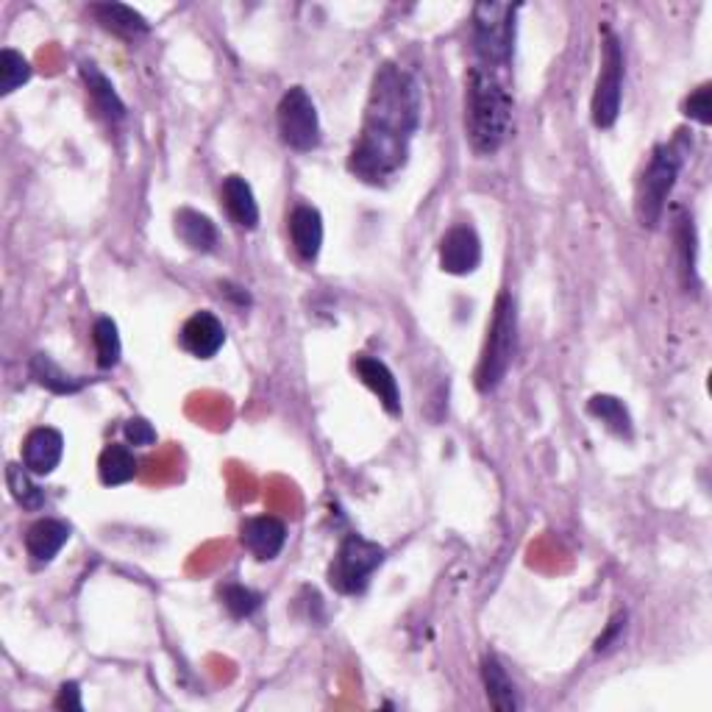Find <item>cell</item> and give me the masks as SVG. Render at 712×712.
Wrapping results in <instances>:
<instances>
[{
    "label": "cell",
    "instance_id": "1",
    "mask_svg": "<svg viewBox=\"0 0 712 712\" xmlns=\"http://www.w3.org/2000/svg\"><path fill=\"white\" fill-rule=\"evenodd\" d=\"M420 126V87L407 71L382 64L373 76L365 126L348 156V170L382 185L407 162L409 140Z\"/></svg>",
    "mask_w": 712,
    "mask_h": 712
},
{
    "label": "cell",
    "instance_id": "2",
    "mask_svg": "<svg viewBox=\"0 0 712 712\" xmlns=\"http://www.w3.org/2000/svg\"><path fill=\"white\" fill-rule=\"evenodd\" d=\"M465 128L479 156L501 151L512 131V98L493 71L473 67L465 89Z\"/></svg>",
    "mask_w": 712,
    "mask_h": 712
},
{
    "label": "cell",
    "instance_id": "3",
    "mask_svg": "<svg viewBox=\"0 0 712 712\" xmlns=\"http://www.w3.org/2000/svg\"><path fill=\"white\" fill-rule=\"evenodd\" d=\"M518 351V312L516 301L507 293L498 295L493 320L487 326V340H484L482 359L476 368L479 393H493L504 382L509 365L516 359Z\"/></svg>",
    "mask_w": 712,
    "mask_h": 712
},
{
    "label": "cell",
    "instance_id": "4",
    "mask_svg": "<svg viewBox=\"0 0 712 712\" xmlns=\"http://www.w3.org/2000/svg\"><path fill=\"white\" fill-rule=\"evenodd\" d=\"M518 7L507 3H476L473 7V51L482 59L484 71L504 67L516 48Z\"/></svg>",
    "mask_w": 712,
    "mask_h": 712
},
{
    "label": "cell",
    "instance_id": "5",
    "mask_svg": "<svg viewBox=\"0 0 712 712\" xmlns=\"http://www.w3.org/2000/svg\"><path fill=\"white\" fill-rule=\"evenodd\" d=\"M682 162H685V156H682L679 145H657L651 153V162L643 173L635 195V212L643 229H657V223L665 212L668 195L679 178Z\"/></svg>",
    "mask_w": 712,
    "mask_h": 712
},
{
    "label": "cell",
    "instance_id": "6",
    "mask_svg": "<svg viewBox=\"0 0 712 712\" xmlns=\"http://www.w3.org/2000/svg\"><path fill=\"white\" fill-rule=\"evenodd\" d=\"M384 562V548L363 534H348L338 548V557L329 565V585L343 596H359L368 590L373 576Z\"/></svg>",
    "mask_w": 712,
    "mask_h": 712
},
{
    "label": "cell",
    "instance_id": "7",
    "mask_svg": "<svg viewBox=\"0 0 712 712\" xmlns=\"http://www.w3.org/2000/svg\"><path fill=\"white\" fill-rule=\"evenodd\" d=\"M281 142L293 151H315L320 145V120L315 101L304 87H290L276 109Z\"/></svg>",
    "mask_w": 712,
    "mask_h": 712
},
{
    "label": "cell",
    "instance_id": "8",
    "mask_svg": "<svg viewBox=\"0 0 712 712\" xmlns=\"http://www.w3.org/2000/svg\"><path fill=\"white\" fill-rule=\"evenodd\" d=\"M621 92H623V48L615 34H607L605 48H601V73H598L596 92H593V123L598 128L615 126L621 115Z\"/></svg>",
    "mask_w": 712,
    "mask_h": 712
},
{
    "label": "cell",
    "instance_id": "9",
    "mask_svg": "<svg viewBox=\"0 0 712 712\" xmlns=\"http://www.w3.org/2000/svg\"><path fill=\"white\" fill-rule=\"evenodd\" d=\"M482 265V240L476 229L462 223L445 231L440 240V267L452 276H468Z\"/></svg>",
    "mask_w": 712,
    "mask_h": 712
},
{
    "label": "cell",
    "instance_id": "10",
    "mask_svg": "<svg viewBox=\"0 0 712 712\" xmlns=\"http://www.w3.org/2000/svg\"><path fill=\"white\" fill-rule=\"evenodd\" d=\"M181 348L195 359H212L226 343V329L212 312H195L185 326H181Z\"/></svg>",
    "mask_w": 712,
    "mask_h": 712
},
{
    "label": "cell",
    "instance_id": "11",
    "mask_svg": "<svg viewBox=\"0 0 712 712\" xmlns=\"http://www.w3.org/2000/svg\"><path fill=\"white\" fill-rule=\"evenodd\" d=\"M240 541L242 546L254 554L256 560H276L287 543V526L274 516L249 518L240 526Z\"/></svg>",
    "mask_w": 712,
    "mask_h": 712
},
{
    "label": "cell",
    "instance_id": "12",
    "mask_svg": "<svg viewBox=\"0 0 712 712\" xmlns=\"http://www.w3.org/2000/svg\"><path fill=\"white\" fill-rule=\"evenodd\" d=\"M64 454V437L62 432L51 427L34 429L31 434L23 443V465H26L28 471L34 476H48L59 468Z\"/></svg>",
    "mask_w": 712,
    "mask_h": 712
},
{
    "label": "cell",
    "instance_id": "13",
    "mask_svg": "<svg viewBox=\"0 0 712 712\" xmlns=\"http://www.w3.org/2000/svg\"><path fill=\"white\" fill-rule=\"evenodd\" d=\"M354 373L363 379V384L376 395V398L382 400V407L387 409L390 415H400L398 382H395L393 370H390L382 359H376V356H368V354H359L354 359Z\"/></svg>",
    "mask_w": 712,
    "mask_h": 712
},
{
    "label": "cell",
    "instance_id": "14",
    "mask_svg": "<svg viewBox=\"0 0 712 712\" xmlns=\"http://www.w3.org/2000/svg\"><path fill=\"white\" fill-rule=\"evenodd\" d=\"M290 240H293V249L301 259H318L320 249H323V217L315 206H295L290 215Z\"/></svg>",
    "mask_w": 712,
    "mask_h": 712
},
{
    "label": "cell",
    "instance_id": "15",
    "mask_svg": "<svg viewBox=\"0 0 712 712\" xmlns=\"http://www.w3.org/2000/svg\"><path fill=\"white\" fill-rule=\"evenodd\" d=\"M223 206L229 212L231 220L240 229H256L259 226V204H256L254 190L242 176H229L223 181Z\"/></svg>",
    "mask_w": 712,
    "mask_h": 712
},
{
    "label": "cell",
    "instance_id": "16",
    "mask_svg": "<svg viewBox=\"0 0 712 712\" xmlns=\"http://www.w3.org/2000/svg\"><path fill=\"white\" fill-rule=\"evenodd\" d=\"M67 541H71V526L67 523L42 518V521H37L26 532V551L31 560L51 562Z\"/></svg>",
    "mask_w": 712,
    "mask_h": 712
},
{
    "label": "cell",
    "instance_id": "17",
    "mask_svg": "<svg viewBox=\"0 0 712 712\" xmlns=\"http://www.w3.org/2000/svg\"><path fill=\"white\" fill-rule=\"evenodd\" d=\"M482 679H484V694L493 710L498 712H518L521 710V699H518V690L509 679V674L504 671L501 662L493 654H487L482 660Z\"/></svg>",
    "mask_w": 712,
    "mask_h": 712
},
{
    "label": "cell",
    "instance_id": "18",
    "mask_svg": "<svg viewBox=\"0 0 712 712\" xmlns=\"http://www.w3.org/2000/svg\"><path fill=\"white\" fill-rule=\"evenodd\" d=\"M176 234L195 254H212L217 249V226L195 209L176 212Z\"/></svg>",
    "mask_w": 712,
    "mask_h": 712
},
{
    "label": "cell",
    "instance_id": "19",
    "mask_svg": "<svg viewBox=\"0 0 712 712\" xmlns=\"http://www.w3.org/2000/svg\"><path fill=\"white\" fill-rule=\"evenodd\" d=\"M81 76H84V84H87L89 98H92V103H96L98 112H101V115L112 123L123 120V117H126V103L120 101V96L115 92L112 81H109V78L98 71L96 64H89V62L81 64Z\"/></svg>",
    "mask_w": 712,
    "mask_h": 712
},
{
    "label": "cell",
    "instance_id": "20",
    "mask_svg": "<svg viewBox=\"0 0 712 712\" xmlns=\"http://www.w3.org/2000/svg\"><path fill=\"white\" fill-rule=\"evenodd\" d=\"M89 12L106 31L120 34V37H142L151 28L140 12H134L131 7H123V3H96Z\"/></svg>",
    "mask_w": 712,
    "mask_h": 712
},
{
    "label": "cell",
    "instance_id": "21",
    "mask_svg": "<svg viewBox=\"0 0 712 712\" xmlns=\"http://www.w3.org/2000/svg\"><path fill=\"white\" fill-rule=\"evenodd\" d=\"M98 473H101V482L106 487H120V484H128L137 476V459L126 445L112 443L103 448L101 459H98Z\"/></svg>",
    "mask_w": 712,
    "mask_h": 712
},
{
    "label": "cell",
    "instance_id": "22",
    "mask_svg": "<svg viewBox=\"0 0 712 712\" xmlns=\"http://www.w3.org/2000/svg\"><path fill=\"white\" fill-rule=\"evenodd\" d=\"M587 412L596 420H601L618 437H632V415L630 409L623 407V400L615 398V395H593V398L587 400Z\"/></svg>",
    "mask_w": 712,
    "mask_h": 712
},
{
    "label": "cell",
    "instance_id": "23",
    "mask_svg": "<svg viewBox=\"0 0 712 712\" xmlns=\"http://www.w3.org/2000/svg\"><path fill=\"white\" fill-rule=\"evenodd\" d=\"M31 376L37 379L39 384H42L44 390H51V393H59V395L78 393V390L84 387L81 379H76V376H71V373H64V370L59 368V365L53 363L48 354L34 356V359H31Z\"/></svg>",
    "mask_w": 712,
    "mask_h": 712
},
{
    "label": "cell",
    "instance_id": "24",
    "mask_svg": "<svg viewBox=\"0 0 712 712\" xmlns=\"http://www.w3.org/2000/svg\"><path fill=\"white\" fill-rule=\"evenodd\" d=\"M92 343H96L98 354V368L109 370L120 363L123 343L120 334H117V323L112 318H98L92 326Z\"/></svg>",
    "mask_w": 712,
    "mask_h": 712
},
{
    "label": "cell",
    "instance_id": "25",
    "mask_svg": "<svg viewBox=\"0 0 712 712\" xmlns=\"http://www.w3.org/2000/svg\"><path fill=\"white\" fill-rule=\"evenodd\" d=\"M28 473L31 471H28L26 465H7V484L9 490H12L14 501L23 509H31L34 512V509H39L44 504V493L31 482Z\"/></svg>",
    "mask_w": 712,
    "mask_h": 712
},
{
    "label": "cell",
    "instance_id": "26",
    "mask_svg": "<svg viewBox=\"0 0 712 712\" xmlns=\"http://www.w3.org/2000/svg\"><path fill=\"white\" fill-rule=\"evenodd\" d=\"M28 78H31V64L23 53L12 51V48L0 53V96H12L14 89L23 87Z\"/></svg>",
    "mask_w": 712,
    "mask_h": 712
},
{
    "label": "cell",
    "instance_id": "27",
    "mask_svg": "<svg viewBox=\"0 0 712 712\" xmlns=\"http://www.w3.org/2000/svg\"><path fill=\"white\" fill-rule=\"evenodd\" d=\"M220 598H223V607L229 610L231 618L254 615L262 605L259 593L251 590V587H245V585H237V582H231V585L223 587Z\"/></svg>",
    "mask_w": 712,
    "mask_h": 712
},
{
    "label": "cell",
    "instance_id": "28",
    "mask_svg": "<svg viewBox=\"0 0 712 712\" xmlns=\"http://www.w3.org/2000/svg\"><path fill=\"white\" fill-rule=\"evenodd\" d=\"M685 115L690 120L701 123V126H710L712 123V84H701L696 92H690V98L685 101Z\"/></svg>",
    "mask_w": 712,
    "mask_h": 712
},
{
    "label": "cell",
    "instance_id": "29",
    "mask_svg": "<svg viewBox=\"0 0 712 712\" xmlns=\"http://www.w3.org/2000/svg\"><path fill=\"white\" fill-rule=\"evenodd\" d=\"M676 237H679L682 270H685L687 279H694V274H696V231H694V226H690V220L682 217L679 229H676Z\"/></svg>",
    "mask_w": 712,
    "mask_h": 712
},
{
    "label": "cell",
    "instance_id": "30",
    "mask_svg": "<svg viewBox=\"0 0 712 712\" xmlns=\"http://www.w3.org/2000/svg\"><path fill=\"white\" fill-rule=\"evenodd\" d=\"M123 432H126L128 445H140V448H145V445L156 443V429H153L145 418H131Z\"/></svg>",
    "mask_w": 712,
    "mask_h": 712
},
{
    "label": "cell",
    "instance_id": "31",
    "mask_svg": "<svg viewBox=\"0 0 712 712\" xmlns=\"http://www.w3.org/2000/svg\"><path fill=\"white\" fill-rule=\"evenodd\" d=\"M56 707L59 710H76V712L84 710L81 690H78L76 682H67V685H62V690H59V696H56Z\"/></svg>",
    "mask_w": 712,
    "mask_h": 712
},
{
    "label": "cell",
    "instance_id": "32",
    "mask_svg": "<svg viewBox=\"0 0 712 712\" xmlns=\"http://www.w3.org/2000/svg\"><path fill=\"white\" fill-rule=\"evenodd\" d=\"M623 626H626V615L615 618V621L610 623V630L605 632V637H598V643H596V651H598V654H601V651L610 649V643H612V640H618V635H621V632H623Z\"/></svg>",
    "mask_w": 712,
    "mask_h": 712
}]
</instances>
